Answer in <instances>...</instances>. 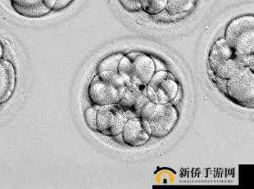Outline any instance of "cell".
<instances>
[{"mask_svg": "<svg viewBox=\"0 0 254 189\" xmlns=\"http://www.w3.org/2000/svg\"><path fill=\"white\" fill-rule=\"evenodd\" d=\"M155 72L154 61L144 52H129L123 56L118 65V73L126 86L133 90L146 89Z\"/></svg>", "mask_w": 254, "mask_h": 189, "instance_id": "obj_2", "label": "cell"}, {"mask_svg": "<svg viewBox=\"0 0 254 189\" xmlns=\"http://www.w3.org/2000/svg\"><path fill=\"white\" fill-rule=\"evenodd\" d=\"M179 92V85L172 73L167 71L155 72L146 86L149 99L155 104L171 103Z\"/></svg>", "mask_w": 254, "mask_h": 189, "instance_id": "obj_7", "label": "cell"}, {"mask_svg": "<svg viewBox=\"0 0 254 189\" xmlns=\"http://www.w3.org/2000/svg\"><path fill=\"white\" fill-rule=\"evenodd\" d=\"M16 84V71L9 60L0 61V106L12 97Z\"/></svg>", "mask_w": 254, "mask_h": 189, "instance_id": "obj_11", "label": "cell"}, {"mask_svg": "<svg viewBox=\"0 0 254 189\" xmlns=\"http://www.w3.org/2000/svg\"><path fill=\"white\" fill-rule=\"evenodd\" d=\"M208 65L217 79L228 81L246 67L254 71V54L239 56L225 39H219L210 49Z\"/></svg>", "mask_w": 254, "mask_h": 189, "instance_id": "obj_1", "label": "cell"}, {"mask_svg": "<svg viewBox=\"0 0 254 189\" xmlns=\"http://www.w3.org/2000/svg\"><path fill=\"white\" fill-rule=\"evenodd\" d=\"M226 93L229 98L246 108L254 106V73L246 67L226 81Z\"/></svg>", "mask_w": 254, "mask_h": 189, "instance_id": "obj_5", "label": "cell"}, {"mask_svg": "<svg viewBox=\"0 0 254 189\" xmlns=\"http://www.w3.org/2000/svg\"><path fill=\"white\" fill-rule=\"evenodd\" d=\"M97 106L88 107L84 112V118L88 128L94 132H97Z\"/></svg>", "mask_w": 254, "mask_h": 189, "instance_id": "obj_16", "label": "cell"}, {"mask_svg": "<svg viewBox=\"0 0 254 189\" xmlns=\"http://www.w3.org/2000/svg\"><path fill=\"white\" fill-rule=\"evenodd\" d=\"M5 54V47L4 45L2 44V41H0V61L3 59Z\"/></svg>", "mask_w": 254, "mask_h": 189, "instance_id": "obj_19", "label": "cell"}, {"mask_svg": "<svg viewBox=\"0 0 254 189\" xmlns=\"http://www.w3.org/2000/svg\"><path fill=\"white\" fill-rule=\"evenodd\" d=\"M74 2V0H56L54 12H60L66 9L70 5Z\"/></svg>", "mask_w": 254, "mask_h": 189, "instance_id": "obj_18", "label": "cell"}, {"mask_svg": "<svg viewBox=\"0 0 254 189\" xmlns=\"http://www.w3.org/2000/svg\"><path fill=\"white\" fill-rule=\"evenodd\" d=\"M156 106L157 104L149 99L146 93V89H144L137 91L130 111L134 116L145 121L153 115L155 111Z\"/></svg>", "mask_w": 254, "mask_h": 189, "instance_id": "obj_12", "label": "cell"}, {"mask_svg": "<svg viewBox=\"0 0 254 189\" xmlns=\"http://www.w3.org/2000/svg\"><path fill=\"white\" fill-rule=\"evenodd\" d=\"M141 10L148 15H158L167 7V0H140Z\"/></svg>", "mask_w": 254, "mask_h": 189, "instance_id": "obj_15", "label": "cell"}, {"mask_svg": "<svg viewBox=\"0 0 254 189\" xmlns=\"http://www.w3.org/2000/svg\"><path fill=\"white\" fill-rule=\"evenodd\" d=\"M97 132L108 137L121 135L127 121L132 117L130 114L133 115L119 103L97 106Z\"/></svg>", "mask_w": 254, "mask_h": 189, "instance_id": "obj_6", "label": "cell"}, {"mask_svg": "<svg viewBox=\"0 0 254 189\" xmlns=\"http://www.w3.org/2000/svg\"><path fill=\"white\" fill-rule=\"evenodd\" d=\"M179 120V112L171 103L157 104L155 111L148 120H142L149 135L163 139L172 132Z\"/></svg>", "mask_w": 254, "mask_h": 189, "instance_id": "obj_8", "label": "cell"}, {"mask_svg": "<svg viewBox=\"0 0 254 189\" xmlns=\"http://www.w3.org/2000/svg\"><path fill=\"white\" fill-rule=\"evenodd\" d=\"M124 54L123 53H114L102 60L97 66V71H115L118 72V65Z\"/></svg>", "mask_w": 254, "mask_h": 189, "instance_id": "obj_14", "label": "cell"}, {"mask_svg": "<svg viewBox=\"0 0 254 189\" xmlns=\"http://www.w3.org/2000/svg\"><path fill=\"white\" fill-rule=\"evenodd\" d=\"M126 86L123 78L115 71H100L92 79L88 86V98L97 106L119 103Z\"/></svg>", "mask_w": 254, "mask_h": 189, "instance_id": "obj_3", "label": "cell"}, {"mask_svg": "<svg viewBox=\"0 0 254 189\" xmlns=\"http://www.w3.org/2000/svg\"><path fill=\"white\" fill-rule=\"evenodd\" d=\"M224 39L239 56L254 55V15H245L232 20L226 26Z\"/></svg>", "mask_w": 254, "mask_h": 189, "instance_id": "obj_4", "label": "cell"}, {"mask_svg": "<svg viewBox=\"0 0 254 189\" xmlns=\"http://www.w3.org/2000/svg\"><path fill=\"white\" fill-rule=\"evenodd\" d=\"M118 2L128 12H135L141 10L140 0H118Z\"/></svg>", "mask_w": 254, "mask_h": 189, "instance_id": "obj_17", "label": "cell"}, {"mask_svg": "<svg viewBox=\"0 0 254 189\" xmlns=\"http://www.w3.org/2000/svg\"><path fill=\"white\" fill-rule=\"evenodd\" d=\"M121 135L123 136V142L132 147L144 146L151 138L143 121L137 116H132L127 121Z\"/></svg>", "mask_w": 254, "mask_h": 189, "instance_id": "obj_10", "label": "cell"}, {"mask_svg": "<svg viewBox=\"0 0 254 189\" xmlns=\"http://www.w3.org/2000/svg\"><path fill=\"white\" fill-rule=\"evenodd\" d=\"M195 0H167V7L165 10L170 15H178L186 13L193 8Z\"/></svg>", "mask_w": 254, "mask_h": 189, "instance_id": "obj_13", "label": "cell"}, {"mask_svg": "<svg viewBox=\"0 0 254 189\" xmlns=\"http://www.w3.org/2000/svg\"><path fill=\"white\" fill-rule=\"evenodd\" d=\"M17 15L28 19H40L54 12L56 0H10Z\"/></svg>", "mask_w": 254, "mask_h": 189, "instance_id": "obj_9", "label": "cell"}]
</instances>
